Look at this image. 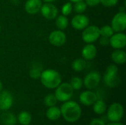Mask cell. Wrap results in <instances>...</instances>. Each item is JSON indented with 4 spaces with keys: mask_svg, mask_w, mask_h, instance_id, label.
<instances>
[{
    "mask_svg": "<svg viewBox=\"0 0 126 125\" xmlns=\"http://www.w3.org/2000/svg\"><path fill=\"white\" fill-rule=\"evenodd\" d=\"M106 124L105 123V122L101 119H99V118H95V119H93L90 123L89 125H106Z\"/></svg>",
    "mask_w": 126,
    "mask_h": 125,
    "instance_id": "1f68e13d",
    "label": "cell"
},
{
    "mask_svg": "<svg viewBox=\"0 0 126 125\" xmlns=\"http://www.w3.org/2000/svg\"><path fill=\"white\" fill-rule=\"evenodd\" d=\"M71 25L77 30H83L89 25V18L83 13L76 14L71 20Z\"/></svg>",
    "mask_w": 126,
    "mask_h": 125,
    "instance_id": "30bf717a",
    "label": "cell"
},
{
    "mask_svg": "<svg viewBox=\"0 0 126 125\" xmlns=\"http://www.w3.org/2000/svg\"></svg>",
    "mask_w": 126,
    "mask_h": 125,
    "instance_id": "ab89813d",
    "label": "cell"
},
{
    "mask_svg": "<svg viewBox=\"0 0 126 125\" xmlns=\"http://www.w3.org/2000/svg\"><path fill=\"white\" fill-rule=\"evenodd\" d=\"M87 7L88 6H87V4L84 0L80 1L75 2V4L73 6V10L77 14H80V13H84L86 10Z\"/></svg>",
    "mask_w": 126,
    "mask_h": 125,
    "instance_id": "cb8c5ba5",
    "label": "cell"
},
{
    "mask_svg": "<svg viewBox=\"0 0 126 125\" xmlns=\"http://www.w3.org/2000/svg\"><path fill=\"white\" fill-rule=\"evenodd\" d=\"M106 125H124L123 124L120 123V122H110L109 124H106Z\"/></svg>",
    "mask_w": 126,
    "mask_h": 125,
    "instance_id": "836d02e7",
    "label": "cell"
},
{
    "mask_svg": "<svg viewBox=\"0 0 126 125\" xmlns=\"http://www.w3.org/2000/svg\"><path fill=\"white\" fill-rule=\"evenodd\" d=\"M55 1H56V0H42V1H44L45 3H52Z\"/></svg>",
    "mask_w": 126,
    "mask_h": 125,
    "instance_id": "e575fe53",
    "label": "cell"
},
{
    "mask_svg": "<svg viewBox=\"0 0 126 125\" xmlns=\"http://www.w3.org/2000/svg\"><path fill=\"white\" fill-rule=\"evenodd\" d=\"M46 116L50 121H56L61 117L60 108L55 106L49 107L46 111Z\"/></svg>",
    "mask_w": 126,
    "mask_h": 125,
    "instance_id": "d6986e66",
    "label": "cell"
},
{
    "mask_svg": "<svg viewBox=\"0 0 126 125\" xmlns=\"http://www.w3.org/2000/svg\"><path fill=\"white\" fill-rule=\"evenodd\" d=\"M49 42L55 46H61L66 41V35L63 30L57 29L50 32L49 35Z\"/></svg>",
    "mask_w": 126,
    "mask_h": 125,
    "instance_id": "9c48e42d",
    "label": "cell"
},
{
    "mask_svg": "<svg viewBox=\"0 0 126 125\" xmlns=\"http://www.w3.org/2000/svg\"><path fill=\"white\" fill-rule=\"evenodd\" d=\"M41 15L47 20H54L58 16V10L52 3H44L40 10Z\"/></svg>",
    "mask_w": 126,
    "mask_h": 125,
    "instance_id": "ba28073f",
    "label": "cell"
},
{
    "mask_svg": "<svg viewBox=\"0 0 126 125\" xmlns=\"http://www.w3.org/2000/svg\"><path fill=\"white\" fill-rule=\"evenodd\" d=\"M97 99V96L95 92L91 90H86L83 91L79 96L80 102L85 106L92 105Z\"/></svg>",
    "mask_w": 126,
    "mask_h": 125,
    "instance_id": "4fadbf2b",
    "label": "cell"
},
{
    "mask_svg": "<svg viewBox=\"0 0 126 125\" xmlns=\"http://www.w3.org/2000/svg\"><path fill=\"white\" fill-rule=\"evenodd\" d=\"M39 80L41 84L48 89H55L62 83L61 74L52 69L43 70Z\"/></svg>",
    "mask_w": 126,
    "mask_h": 125,
    "instance_id": "7a4b0ae2",
    "label": "cell"
},
{
    "mask_svg": "<svg viewBox=\"0 0 126 125\" xmlns=\"http://www.w3.org/2000/svg\"><path fill=\"white\" fill-rule=\"evenodd\" d=\"M73 10V5L72 4L71 1H68L66 2L61 7V13L62 15H65V16H68L72 12Z\"/></svg>",
    "mask_w": 126,
    "mask_h": 125,
    "instance_id": "f1b7e54d",
    "label": "cell"
},
{
    "mask_svg": "<svg viewBox=\"0 0 126 125\" xmlns=\"http://www.w3.org/2000/svg\"><path fill=\"white\" fill-rule=\"evenodd\" d=\"M17 118V122L21 125H30L32 122V116L27 111H21L18 113Z\"/></svg>",
    "mask_w": 126,
    "mask_h": 125,
    "instance_id": "44dd1931",
    "label": "cell"
},
{
    "mask_svg": "<svg viewBox=\"0 0 126 125\" xmlns=\"http://www.w3.org/2000/svg\"><path fill=\"white\" fill-rule=\"evenodd\" d=\"M55 96L58 102H64L71 99L74 94V90L69 83H61L55 88Z\"/></svg>",
    "mask_w": 126,
    "mask_h": 125,
    "instance_id": "3957f363",
    "label": "cell"
},
{
    "mask_svg": "<svg viewBox=\"0 0 126 125\" xmlns=\"http://www.w3.org/2000/svg\"><path fill=\"white\" fill-rule=\"evenodd\" d=\"M111 60L117 64H124L126 62V52L123 49H114L111 55Z\"/></svg>",
    "mask_w": 126,
    "mask_h": 125,
    "instance_id": "ac0fdd59",
    "label": "cell"
},
{
    "mask_svg": "<svg viewBox=\"0 0 126 125\" xmlns=\"http://www.w3.org/2000/svg\"><path fill=\"white\" fill-rule=\"evenodd\" d=\"M101 80L100 74L97 71H92L86 75L84 79L83 80V85L88 90H92L96 88Z\"/></svg>",
    "mask_w": 126,
    "mask_h": 125,
    "instance_id": "52a82bcc",
    "label": "cell"
},
{
    "mask_svg": "<svg viewBox=\"0 0 126 125\" xmlns=\"http://www.w3.org/2000/svg\"><path fill=\"white\" fill-rule=\"evenodd\" d=\"M107 119L110 122H119L124 116V108L119 102L112 103L106 110Z\"/></svg>",
    "mask_w": 126,
    "mask_h": 125,
    "instance_id": "277c9868",
    "label": "cell"
},
{
    "mask_svg": "<svg viewBox=\"0 0 126 125\" xmlns=\"http://www.w3.org/2000/svg\"><path fill=\"white\" fill-rule=\"evenodd\" d=\"M3 90V84L1 83V81L0 80V92Z\"/></svg>",
    "mask_w": 126,
    "mask_h": 125,
    "instance_id": "d590c367",
    "label": "cell"
},
{
    "mask_svg": "<svg viewBox=\"0 0 126 125\" xmlns=\"http://www.w3.org/2000/svg\"><path fill=\"white\" fill-rule=\"evenodd\" d=\"M111 46L114 49H123L126 46V35L124 32H116L110 38Z\"/></svg>",
    "mask_w": 126,
    "mask_h": 125,
    "instance_id": "7c38bea8",
    "label": "cell"
},
{
    "mask_svg": "<svg viewBox=\"0 0 126 125\" xmlns=\"http://www.w3.org/2000/svg\"><path fill=\"white\" fill-rule=\"evenodd\" d=\"M42 4V0H27L24 4V10L28 14L35 15L40 11Z\"/></svg>",
    "mask_w": 126,
    "mask_h": 125,
    "instance_id": "5bb4252c",
    "label": "cell"
},
{
    "mask_svg": "<svg viewBox=\"0 0 126 125\" xmlns=\"http://www.w3.org/2000/svg\"><path fill=\"white\" fill-rule=\"evenodd\" d=\"M55 24L58 29L60 30L66 29L69 26V19L67 18V16H65L63 15L57 16L55 18Z\"/></svg>",
    "mask_w": 126,
    "mask_h": 125,
    "instance_id": "7402d4cb",
    "label": "cell"
},
{
    "mask_svg": "<svg viewBox=\"0 0 126 125\" xmlns=\"http://www.w3.org/2000/svg\"><path fill=\"white\" fill-rule=\"evenodd\" d=\"M0 122L2 125H16L17 124V118L13 113L7 111L0 114Z\"/></svg>",
    "mask_w": 126,
    "mask_h": 125,
    "instance_id": "2e32d148",
    "label": "cell"
},
{
    "mask_svg": "<svg viewBox=\"0 0 126 125\" xmlns=\"http://www.w3.org/2000/svg\"><path fill=\"white\" fill-rule=\"evenodd\" d=\"M97 49L93 43H86L81 51V55L85 60H92L96 56Z\"/></svg>",
    "mask_w": 126,
    "mask_h": 125,
    "instance_id": "9a60e30c",
    "label": "cell"
},
{
    "mask_svg": "<svg viewBox=\"0 0 126 125\" xmlns=\"http://www.w3.org/2000/svg\"><path fill=\"white\" fill-rule=\"evenodd\" d=\"M103 80L106 86L109 88H114L120 83V78L118 74H112L105 73L103 76Z\"/></svg>",
    "mask_w": 126,
    "mask_h": 125,
    "instance_id": "e0dca14e",
    "label": "cell"
},
{
    "mask_svg": "<svg viewBox=\"0 0 126 125\" xmlns=\"http://www.w3.org/2000/svg\"><path fill=\"white\" fill-rule=\"evenodd\" d=\"M13 97L8 91H1L0 92V109L2 111H7L10 109L13 105Z\"/></svg>",
    "mask_w": 126,
    "mask_h": 125,
    "instance_id": "8fae6325",
    "label": "cell"
},
{
    "mask_svg": "<svg viewBox=\"0 0 126 125\" xmlns=\"http://www.w3.org/2000/svg\"><path fill=\"white\" fill-rule=\"evenodd\" d=\"M85 2L86 3L87 6L95 7L100 4V0H85Z\"/></svg>",
    "mask_w": 126,
    "mask_h": 125,
    "instance_id": "d6a6232c",
    "label": "cell"
},
{
    "mask_svg": "<svg viewBox=\"0 0 126 125\" xmlns=\"http://www.w3.org/2000/svg\"><path fill=\"white\" fill-rule=\"evenodd\" d=\"M86 66V60L83 58H77L72 63V69L77 72H80L85 69Z\"/></svg>",
    "mask_w": 126,
    "mask_h": 125,
    "instance_id": "603a6c76",
    "label": "cell"
},
{
    "mask_svg": "<svg viewBox=\"0 0 126 125\" xmlns=\"http://www.w3.org/2000/svg\"><path fill=\"white\" fill-rule=\"evenodd\" d=\"M69 84L71 85L72 88H73V90L75 91H78L80 89H81V88L83 85V80L78 77H74L71 79Z\"/></svg>",
    "mask_w": 126,
    "mask_h": 125,
    "instance_id": "484cf974",
    "label": "cell"
},
{
    "mask_svg": "<svg viewBox=\"0 0 126 125\" xmlns=\"http://www.w3.org/2000/svg\"><path fill=\"white\" fill-rule=\"evenodd\" d=\"M72 3H75V2H77V1H83V0H69Z\"/></svg>",
    "mask_w": 126,
    "mask_h": 125,
    "instance_id": "8d00e7d4",
    "label": "cell"
},
{
    "mask_svg": "<svg viewBox=\"0 0 126 125\" xmlns=\"http://www.w3.org/2000/svg\"><path fill=\"white\" fill-rule=\"evenodd\" d=\"M100 36L103 37H106V38H111L113 34L114 33L112 27L109 25H105L100 28Z\"/></svg>",
    "mask_w": 126,
    "mask_h": 125,
    "instance_id": "83f0119b",
    "label": "cell"
},
{
    "mask_svg": "<svg viewBox=\"0 0 126 125\" xmlns=\"http://www.w3.org/2000/svg\"><path fill=\"white\" fill-rule=\"evenodd\" d=\"M93 106V111L94 113L97 115H103L106 112L107 110V105L106 103L101 99H97V101L92 105Z\"/></svg>",
    "mask_w": 126,
    "mask_h": 125,
    "instance_id": "ffe728a7",
    "label": "cell"
},
{
    "mask_svg": "<svg viewBox=\"0 0 126 125\" xmlns=\"http://www.w3.org/2000/svg\"><path fill=\"white\" fill-rule=\"evenodd\" d=\"M61 116L69 123H74L78 122L82 115V109L80 105L72 100L63 102L60 108Z\"/></svg>",
    "mask_w": 126,
    "mask_h": 125,
    "instance_id": "6da1fadb",
    "label": "cell"
},
{
    "mask_svg": "<svg viewBox=\"0 0 126 125\" xmlns=\"http://www.w3.org/2000/svg\"><path fill=\"white\" fill-rule=\"evenodd\" d=\"M44 104L47 107H52L55 106L58 103V100L54 94H49L44 97Z\"/></svg>",
    "mask_w": 126,
    "mask_h": 125,
    "instance_id": "4316f807",
    "label": "cell"
},
{
    "mask_svg": "<svg viewBox=\"0 0 126 125\" xmlns=\"http://www.w3.org/2000/svg\"><path fill=\"white\" fill-rule=\"evenodd\" d=\"M98 39H99V42H100V45L104 46L109 45V43H110V38H109L100 36V38Z\"/></svg>",
    "mask_w": 126,
    "mask_h": 125,
    "instance_id": "4dcf8cb0",
    "label": "cell"
},
{
    "mask_svg": "<svg viewBox=\"0 0 126 125\" xmlns=\"http://www.w3.org/2000/svg\"><path fill=\"white\" fill-rule=\"evenodd\" d=\"M118 1L119 0H100V4H102L104 7H111L115 6Z\"/></svg>",
    "mask_w": 126,
    "mask_h": 125,
    "instance_id": "f546056e",
    "label": "cell"
},
{
    "mask_svg": "<svg viewBox=\"0 0 126 125\" xmlns=\"http://www.w3.org/2000/svg\"><path fill=\"white\" fill-rule=\"evenodd\" d=\"M1 24H0V33H1Z\"/></svg>",
    "mask_w": 126,
    "mask_h": 125,
    "instance_id": "74e56055",
    "label": "cell"
},
{
    "mask_svg": "<svg viewBox=\"0 0 126 125\" xmlns=\"http://www.w3.org/2000/svg\"><path fill=\"white\" fill-rule=\"evenodd\" d=\"M100 36V28L96 25H89L82 32V39L86 43H94Z\"/></svg>",
    "mask_w": 126,
    "mask_h": 125,
    "instance_id": "5b68a950",
    "label": "cell"
},
{
    "mask_svg": "<svg viewBox=\"0 0 126 125\" xmlns=\"http://www.w3.org/2000/svg\"><path fill=\"white\" fill-rule=\"evenodd\" d=\"M42 69L38 66H33L29 71V76L31 79L32 80H38L40 79L41 72H42Z\"/></svg>",
    "mask_w": 126,
    "mask_h": 125,
    "instance_id": "d4e9b609",
    "label": "cell"
},
{
    "mask_svg": "<svg viewBox=\"0 0 126 125\" xmlns=\"http://www.w3.org/2000/svg\"><path fill=\"white\" fill-rule=\"evenodd\" d=\"M114 32H123L126 29V14L125 12H119L116 13L111 23Z\"/></svg>",
    "mask_w": 126,
    "mask_h": 125,
    "instance_id": "8992f818",
    "label": "cell"
},
{
    "mask_svg": "<svg viewBox=\"0 0 126 125\" xmlns=\"http://www.w3.org/2000/svg\"><path fill=\"white\" fill-rule=\"evenodd\" d=\"M1 109H0V114H1Z\"/></svg>",
    "mask_w": 126,
    "mask_h": 125,
    "instance_id": "f35d334b",
    "label": "cell"
}]
</instances>
